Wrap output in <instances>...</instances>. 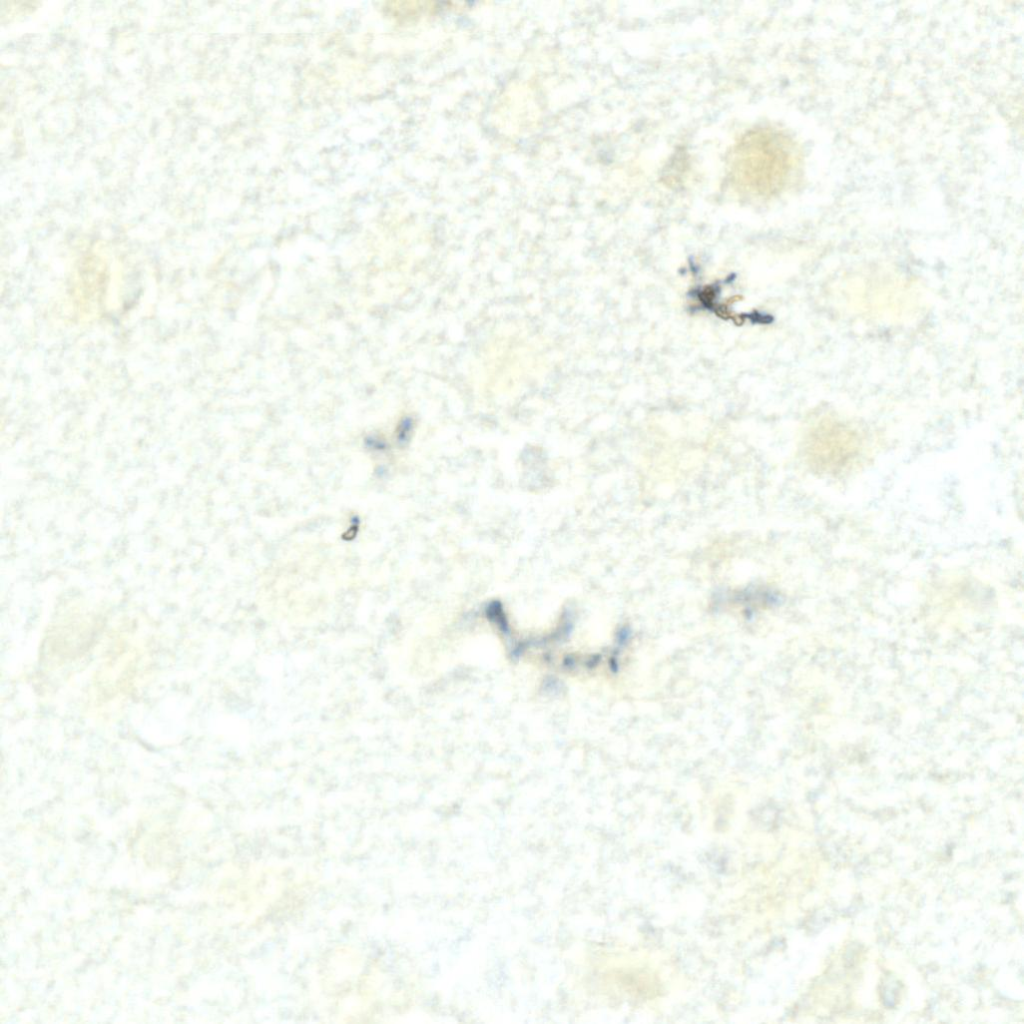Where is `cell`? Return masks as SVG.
<instances>
[{
  "mask_svg": "<svg viewBox=\"0 0 1024 1024\" xmlns=\"http://www.w3.org/2000/svg\"><path fill=\"white\" fill-rule=\"evenodd\" d=\"M792 165L787 139L770 129L747 132L735 146L730 177L743 192L769 196L785 185Z\"/></svg>",
  "mask_w": 1024,
  "mask_h": 1024,
  "instance_id": "1",
  "label": "cell"
},
{
  "mask_svg": "<svg viewBox=\"0 0 1024 1024\" xmlns=\"http://www.w3.org/2000/svg\"><path fill=\"white\" fill-rule=\"evenodd\" d=\"M822 464L827 468L837 469L844 466L857 452V436L843 426H832L825 431L824 438L820 440Z\"/></svg>",
  "mask_w": 1024,
  "mask_h": 1024,
  "instance_id": "2",
  "label": "cell"
}]
</instances>
